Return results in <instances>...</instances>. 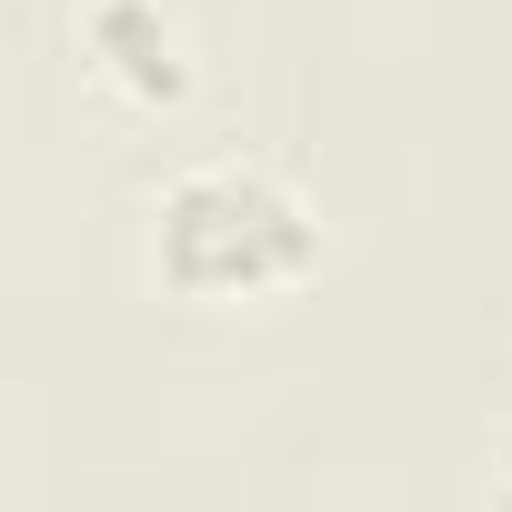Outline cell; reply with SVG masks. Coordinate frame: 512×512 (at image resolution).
I'll return each mask as SVG.
<instances>
[{"label": "cell", "instance_id": "obj_1", "mask_svg": "<svg viewBox=\"0 0 512 512\" xmlns=\"http://www.w3.org/2000/svg\"><path fill=\"white\" fill-rule=\"evenodd\" d=\"M141 262L171 302H282L322 272V211L292 171L221 151L151 191Z\"/></svg>", "mask_w": 512, "mask_h": 512}, {"label": "cell", "instance_id": "obj_2", "mask_svg": "<svg viewBox=\"0 0 512 512\" xmlns=\"http://www.w3.org/2000/svg\"><path fill=\"white\" fill-rule=\"evenodd\" d=\"M71 31H81L91 81H111L131 111H181L191 81H201L191 31H181L171 0H81V21H71Z\"/></svg>", "mask_w": 512, "mask_h": 512}, {"label": "cell", "instance_id": "obj_3", "mask_svg": "<svg viewBox=\"0 0 512 512\" xmlns=\"http://www.w3.org/2000/svg\"><path fill=\"white\" fill-rule=\"evenodd\" d=\"M492 512H512V472H492Z\"/></svg>", "mask_w": 512, "mask_h": 512}]
</instances>
